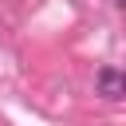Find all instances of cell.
I'll list each match as a JSON object with an SVG mask.
<instances>
[{
	"mask_svg": "<svg viewBox=\"0 0 126 126\" xmlns=\"http://www.w3.org/2000/svg\"><path fill=\"white\" fill-rule=\"evenodd\" d=\"M98 91H102L106 98H122V94H126V83H122V75H118L114 67H102V71H98Z\"/></svg>",
	"mask_w": 126,
	"mask_h": 126,
	"instance_id": "cell-1",
	"label": "cell"
}]
</instances>
